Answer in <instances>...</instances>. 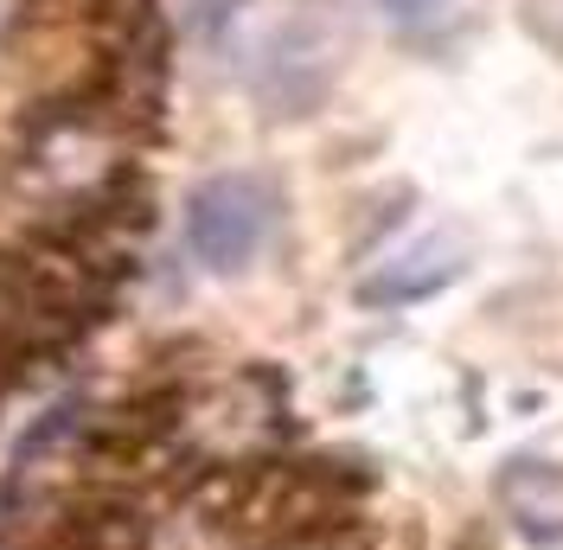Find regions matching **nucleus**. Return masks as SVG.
Returning a JSON list of instances; mask_svg holds the SVG:
<instances>
[{"label":"nucleus","mask_w":563,"mask_h":550,"mask_svg":"<svg viewBox=\"0 0 563 550\" xmlns=\"http://www.w3.org/2000/svg\"><path fill=\"white\" fill-rule=\"evenodd\" d=\"M269 231H276V186L256 173H211L186 199V250L218 275L256 263Z\"/></svg>","instance_id":"obj_1"},{"label":"nucleus","mask_w":563,"mask_h":550,"mask_svg":"<svg viewBox=\"0 0 563 550\" xmlns=\"http://www.w3.org/2000/svg\"><path fill=\"white\" fill-rule=\"evenodd\" d=\"M378 7H385L397 26H429V20H435L449 0H378Z\"/></svg>","instance_id":"obj_5"},{"label":"nucleus","mask_w":563,"mask_h":550,"mask_svg":"<svg viewBox=\"0 0 563 550\" xmlns=\"http://www.w3.org/2000/svg\"><path fill=\"white\" fill-rule=\"evenodd\" d=\"M499 506L512 513V525L538 538V544H558L563 538V468L551 461H506L499 474Z\"/></svg>","instance_id":"obj_4"},{"label":"nucleus","mask_w":563,"mask_h":550,"mask_svg":"<svg viewBox=\"0 0 563 550\" xmlns=\"http://www.w3.org/2000/svg\"><path fill=\"white\" fill-rule=\"evenodd\" d=\"M461 270H467V238L461 231H429V238H417L410 250H397L390 263H378V270L365 275L358 282V301H378V308H390V301H422V295L449 288Z\"/></svg>","instance_id":"obj_3"},{"label":"nucleus","mask_w":563,"mask_h":550,"mask_svg":"<svg viewBox=\"0 0 563 550\" xmlns=\"http://www.w3.org/2000/svg\"><path fill=\"white\" fill-rule=\"evenodd\" d=\"M231 7H238V0H192V20H199V33H218V26L231 20Z\"/></svg>","instance_id":"obj_6"},{"label":"nucleus","mask_w":563,"mask_h":550,"mask_svg":"<svg viewBox=\"0 0 563 550\" xmlns=\"http://www.w3.org/2000/svg\"><path fill=\"white\" fill-rule=\"evenodd\" d=\"M276 429H282V404L269 378H231L218 384L206 404L186 410V436L211 461H244V454L276 442Z\"/></svg>","instance_id":"obj_2"},{"label":"nucleus","mask_w":563,"mask_h":550,"mask_svg":"<svg viewBox=\"0 0 563 550\" xmlns=\"http://www.w3.org/2000/svg\"><path fill=\"white\" fill-rule=\"evenodd\" d=\"M13 20H20V0H0V33H7Z\"/></svg>","instance_id":"obj_7"}]
</instances>
